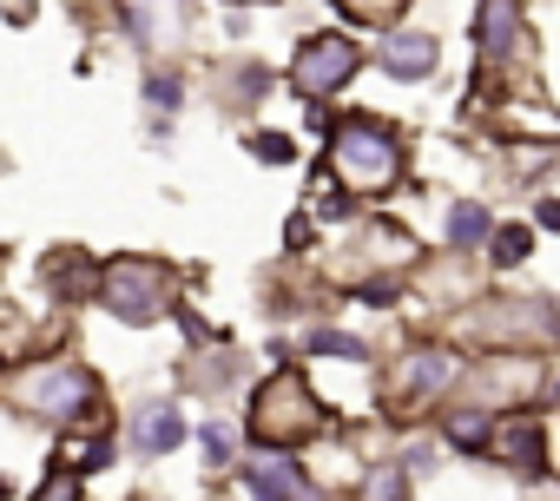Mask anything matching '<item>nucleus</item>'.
Instances as JSON below:
<instances>
[{
  "label": "nucleus",
  "instance_id": "nucleus-1",
  "mask_svg": "<svg viewBox=\"0 0 560 501\" xmlns=\"http://www.w3.org/2000/svg\"><path fill=\"white\" fill-rule=\"evenodd\" d=\"M330 172L343 178V191L376 198V191H389V185L402 178V145H396V132L376 126V119H343V126L330 132Z\"/></svg>",
  "mask_w": 560,
  "mask_h": 501
},
{
  "label": "nucleus",
  "instance_id": "nucleus-2",
  "mask_svg": "<svg viewBox=\"0 0 560 501\" xmlns=\"http://www.w3.org/2000/svg\"><path fill=\"white\" fill-rule=\"evenodd\" d=\"M324 429V403L311 396V383L298 370H277L257 396H250V435L264 448H291V442H311Z\"/></svg>",
  "mask_w": 560,
  "mask_h": 501
},
{
  "label": "nucleus",
  "instance_id": "nucleus-3",
  "mask_svg": "<svg viewBox=\"0 0 560 501\" xmlns=\"http://www.w3.org/2000/svg\"><path fill=\"white\" fill-rule=\"evenodd\" d=\"M178 298V271L159 258H113L100 271V304L126 324H159Z\"/></svg>",
  "mask_w": 560,
  "mask_h": 501
},
{
  "label": "nucleus",
  "instance_id": "nucleus-4",
  "mask_svg": "<svg viewBox=\"0 0 560 501\" xmlns=\"http://www.w3.org/2000/svg\"><path fill=\"white\" fill-rule=\"evenodd\" d=\"M357 67H363V47H357L350 34H311V40L298 47V60H291V86H298L304 100H330Z\"/></svg>",
  "mask_w": 560,
  "mask_h": 501
},
{
  "label": "nucleus",
  "instance_id": "nucleus-5",
  "mask_svg": "<svg viewBox=\"0 0 560 501\" xmlns=\"http://www.w3.org/2000/svg\"><path fill=\"white\" fill-rule=\"evenodd\" d=\"M21 396H27V409H34V416H47V422L93 416V403H100V389H93V376H86L80 363H54V370L27 376V383H21Z\"/></svg>",
  "mask_w": 560,
  "mask_h": 501
},
{
  "label": "nucleus",
  "instance_id": "nucleus-6",
  "mask_svg": "<svg viewBox=\"0 0 560 501\" xmlns=\"http://www.w3.org/2000/svg\"><path fill=\"white\" fill-rule=\"evenodd\" d=\"M488 448H494V462H508V468H521V475H540V468H547V435H540L534 416H501V422L488 429Z\"/></svg>",
  "mask_w": 560,
  "mask_h": 501
},
{
  "label": "nucleus",
  "instance_id": "nucleus-7",
  "mask_svg": "<svg viewBox=\"0 0 560 501\" xmlns=\"http://www.w3.org/2000/svg\"><path fill=\"white\" fill-rule=\"evenodd\" d=\"M462 376V357H448V350H416L409 363H402V376H396V403H429V396H442L448 383Z\"/></svg>",
  "mask_w": 560,
  "mask_h": 501
},
{
  "label": "nucleus",
  "instance_id": "nucleus-8",
  "mask_svg": "<svg viewBox=\"0 0 560 501\" xmlns=\"http://www.w3.org/2000/svg\"><path fill=\"white\" fill-rule=\"evenodd\" d=\"M244 488H250L257 501H317L311 475H304L298 462H284V455H264V462H250V468H244Z\"/></svg>",
  "mask_w": 560,
  "mask_h": 501
},
{
  "label": "nucleus",
  "instance_id": "nucleus-9",
  "mask_svg": "<svg viewBox=\"0 0 560 501\" xmlns=\"http://www.w3.org/2000/svg\"><path fill=\"white\" fill-rule=\"evenodd\" d=\"M475 40L488 60H501L514 40H527V21H521V0H481V14H475Z\"/></svg>",
  "mask_w": 560,
  "mask_h": 501
},
{
  "label": "nucleus",
  "instance_id": "nucleus-10",
  "mask_svg": "<svg viewBox=\"0 0 560 501\" xmlns=\"http://www.w3.org/2000/svg\"><path fill=\"white\" fill-rule=\"evenodd\" d=\"M185 442V416L172 409V403H145L139 416H132V448L139 455H165V448H178Z\"/></svg>",
  "mask_w": 560,
  "mask_h": 501
},
{
  "label": "nucleus",
  "instance_id": "nucleus-11",
  "mask_svg": "<svg viewBox=\"0 0 560 501\" xmlns=\"http://www.w3.org/2000/svg\"><path fill=\"white\" fill-rule=\"evenodd\" d=\"M376 60H383V73H396V80H422V73H435V40H429V34H389V40L376 47Z\"/></svg>",
  "mask_w": 560,
  "mask_h": 501
},
{
  "label": "nucleus",
  "instance_id": "nucleus-12",
  "mask_svg": "<svg viewBox=\"0 0 560 501\" xmlns=\"http://www.w3.org/2000/svg\"><path fill=\"white\" fill-rule=\"evenodd\" d=\"M488 429H494L488 409H455V416H448V442H455V448H488Z\"/></svg>",
  "mask_w": 560,
  "mask_h": 501
},
{
  "label": "nucleus",
  "instance_id": "nucleus-13",
  "mask_svg": "<svg viewBox=\"0 0 560 501\" xmlns=\"http://www.w3.org/2000/svg\"><path fill=\"white\" fill-rule=\"evenodd\" d=\"M337 8H343L350 21H376V27H383V21H396V14L409 8V0H337Z\"/></svg>",
  "mask_w": 560,
  "mask_h": 501
},
{
  "label": "nucleus",
  "instance_id": "nucleus-14",
  "mask_svg": "<svg viewBox=\"0 0 560 501\" xmlns=\"http://www.w3.org/2000/svg\"><path fill=\"white\" fill-rule=\"evenodd\" d=\"M481 231H488V211H481V205H455V218H448V237H455V244H475Z\"/></svg>",
  "mask_w": 560,
  "mask_h": 501
},
{
  "label": "nucleus",
  "instance_id": "nucleus-15",
  "mask_svg": "<svg viewBox=\"0 0 560 501\" xmlns=\"http://www.w3.org/2000/svg\"><path fill=\"white\" fill-rule=\"evenodd\" d=\"M363 501H402V468H396V462H383V468L363 481Z\"/></svg>",
  "mask_w": 560,
  "mask_h": 501
},
{
  "label": "nucleus",
  "instance_id": "nucleus-16",
  "mask_svg": "<svg viewBox=\"0 0 560 501\" xmlns=\"http://www.w3.org/2000/svg\"><path fill=\"white\" fill-rule=\"evenodd\" d=\"M106 455H113V442L93 435V442H73V448H67V468H73V475H80V468H106Z\"/></svg>",
  "mask_w": 560,
  "mask_h": 501
},
{
  "label": "nucleus",
  "instance_id": "nucleus-17",
  "mask_svg": "<svg viewBox=\"0 0 560 501\" xmlns=\"http://www.w3.org/2000/svg\"><path fill=\"white\" fill-rule=\"evenodd\" d=\"M34 501H80V475H73V468H54Z\"/></svg>",
  "mask_w": 560,
  "mask_h": 501
},
{
  "label": "nucleus",
  "instance_id": "nucleus-18",
  "mask_svg": "<svg viewBox=\"0 0 560 501\" xmlns=\"http://www.w3.org/2000/svg\"><path fill=\"white\" fill-rule=\"evenodd\" d=\"M521 258H527V231H521V224L494 231V265H521Z\"/></svg>",
  "mask_w": 560,
  "mask_h": 501
},
{
  "label": "nucleus",
  "instance_id": "nucleus-19",
  "mask_svg": "<svg viewBox=\"0 0 560 501\" xmlns=\"http://www.w3.org/2000/svg\"><path fill=\"white\" fill-rule=\"evenodd\" d=\"M311 350H324V357H363V343L357 337H337V330H317Z\"/></svg>",
  "mask_w": 560,
  "mask_h": 501
},
{
  "label": "nucleus",
  "instance_id": "nucleus-20",
  "mask_svg": "<svg viewBox=\"0 0 560 501\" xmlns=\"http://www.w3.org/2000/svg\"><path fill=\"white\" fill-rule=\"evenodd\" d=\"M250 145H257V159H270V165H284V159H291V139H284V132H257Z\"/></svg>",
  "mask_w": 560,
  "mask_h": 501
},
{
  "label": "nucleus",
  "instance_id": "nucleus-21",
  "mask_svg": "<svg viewBox=\"0 0 560 501\" xmlns=\"http://www.w3.org/2000/svg\"><path fill=\"white\" fill-rule=\"evenodd\" d=\"M205 455H211V462H224V455H231V429H218V422H211V429H205Z\"/></svg>",
  "mask_w": 560,
  "mask_h": 501
},
{
  "label": "nucleus",
  "instance_id": "nucleus-22",
  "mask_svg": "<svg viewBox=\"0 0 560 501\" xmlns=\"http://www.w3.org/2000/svg\"><path fill=\"white\" fill-rule=\"evenodd\" d=\"M0 14H8V21H27V14H34V0H0Z\"/></svg>",
  "mask_w": 560,
  "mask_h": 501
},
{
  "label": "nucleus",
  "instance_id": "nucleus-23",
  "mask_svg": "<svg viewBox=\"0 0 560 501\" xmlns=\"http://www.w3.org/2000/svg\"><path fill=\"white\" fill-rule=\"evenodd\" d=\"M540 218H547V224H553V231H560V205H547V211H540Z\"/></svg>",
  "mask_w": 560,
  "mask_h": 501
}]
</instances>
